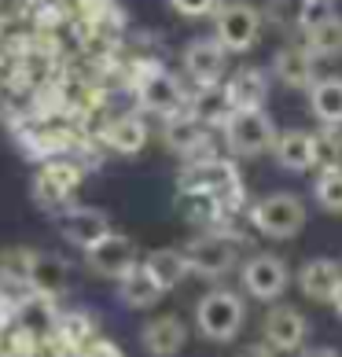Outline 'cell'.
Segmentation results:
<instances>
[{"label":"cell","mask_w":342,"mask_h":357,"mask_svg":"<svg viewBox=\"0 0 342 357\" xmlns=\"http://www.w3.org/2000/svg\"><path fill=\"white\" fill-rule=\"evenodd\" d=\"M243 317H247L243 298L228 287H214L195 302V328L210 342H232L243 328Z\"/></svg>","instance_id":"cell-1"},{"label":"cell","mask_w":342,"mask_h":357,"mask_svg":"<svg viewBox=\"0 0 342 357\" xmlns=\"http://www.w3.org/2000/svg\"><path fill=\"white\" fill-rule=\"evenodd\" d=\"M251 225L269 236V240H295L306 225V206L295 192H272L261 195V199L251 206Z\"/></svg>","instance_id":"cell-2"},{"label":"cell","mask_w":342,"mask_h":357,"mask_svg":"<svg viewBox=\"0 0 342 357\" xmlns=\"http://www.w3.org/2000/svg\"><path fill=\"white\" fill-rule=\"evenodd\" d=\"M261 22L265 15L247 4V0H232V4H217L214 11V37L225 52H251L261 41Z\"/></svg>","instance_id":"cell-3"},{"label":"cell","mask_w":342,"mask_h":357,"mask_svg":"<svg viewBox=\"0 0 342 357\" xmlns=\"http://www.w3.org/2000/svg\"><path fill=\"white\" fill-rule=\"evenodd\" d=\"M221 129H225L228 151L240 158H258V155L272 151V140L280 133L265 111H232Z\"/></svg>","instance_id":"cell-4"},{"label":"cell","mask_w":342,"mask_h":357,"mask_svg":"<svg viewBox=\"0 0 342 357\" xmlns=\"http://www.w3.org/2000/svg\"><path fill=\"white\" fill-rule=\"evenodd\" d=\"M180 255H184V261H188V269L206 276V280H217V276L235 269V243L221 232L195 236L188 247H180Z\"/></svg>","instance_id":"cell-5"},{"label":"cell","mask_w":342,"mask_h":357,"mask_svg":"<svg viewBox=\"0 0 342 357\" xmlns=\"http://www.w3.org/2000/svg\"><path fill=\"white\" fill-rule=\"evenodd\" d=\"M85 266L96 273V276H107V280H122V276L140 266V255H137V240L125 232H107L100 243H92L85 250Z\"/></svg>","instance_id":"cell-6"},{"label":"cell","mask_w":342,"mask_h":357,"mask_svg":"<svg viewBox=\"0 0 342 357\" xmlns=\"http://www.w3.org/2000/svg\"><path fill=\"white\" fill-rule=\"evenodd\" d=\"M240 280L251 298L276 302L287 291V284H291V269H287V261L280 255H254V258H247Z\"/></svg>","instance_id":"cell-7"},{"label":"cell","mask_w":342,"mask_h":357,"mask_svg":"<svg viewBox=\"0 0 342 357\" xmlns=\"http://www.w3.org/2000/svg\"><path fill=\"white\" fill-rule=\"evenodd\" d=\"M184 74L195 85H221L228 74V52L217 45V37H195L184 45Z\"/></svg>","instance_id":"cell-8"},{"label":"cell","mask_w":342,"mask_h":357,"mask_svg":"<svg viewBox=\"0 0 342 357\" xmlns=\"http://www.w3.org/2000/svg\"><path fill=\"white\" fill-rule=\"evenodd\" d=\"M180 192H206L225 206L228 195H240V174H235V166L225 162V158H206V162L192 166L180 177Z\"/></svg>","instance_id":"cell-9"},{"label":"cell","mask_w":342,"mask_h":357,"mask_svg":"<svg viewBox=\"0 0 342 357\" xmlns=\"http://www.w3.org/2000/svg\"><path fill=\"white\" fill-rule=\"evenodd\" d=\"M261 335H265V347L276 354H295L306 347L309 324L295 306H272L265 313V324H261Z\"/></svg>","instance_id":"cell-10"},{"label":"cell","mask_w":342,"mask_h":357,"mask_svg":"<svg viewBox=\"0 0 342 357\" xmlns=\"http://www.w3.org/2000/svg\"><path fill=\"white\" fill-rule=\"evenodd\" d=\"M56 221H59L63 240L81 247V250H88L92 243H100L103 236L111 232V218H107V210H100V206H67Z\"/></svg>","instance_id":"cell-11"},{"label":"cell","mask_w":342,"mask_h":357,"mask_svg":"<svg viewBox=\"0 0 342 357\" xmlns=\"http://www.w3.org/2000/svg\"><path fill=\"white\" fill-rule=\"evenodd\" d=\"M140 96V107L159 114V118H173V114H184V103H188V96H184V85L177 82L173 74L166 70H155L140 82L137 89Z\"/></svg>","instance_id":"cell-12"},{"label":"cell","mask_w":342,"mask_h":357,"mask_svg":"<svg viewBox=\"0 0 342 357\" xmlns=\"http://www.w3.org/2000/svg\"><path fill=\"white\" fill-rule=\"evenodd\" d=\"M221 89H225V100H228L232 111H265V100H269L265 70L243 67V70H235L228 82H221Z\"/></svg>","instance_id":"cell-13"},{"label":"cell","mask_w":342,"mask_h":357,"mask_svg":"<svg viewBox=\"0 0 342 357\" xmlns=\"http://www.w3.org/2000/svg\"><path fill=\"white\" fill-rule=\"evenodd\" d=\"M272 77L287 89H309L317 82V56L306 45H287L272 56Z\"/></svg>","instance_id":"cell-14"},{"label":"cell","mask_w":342,"mask_h":357,"mask_svg":"<svg viewBox=\"0 0 342 357\" xmlns=\"http://www.w3.org/2000/svg\"><path fill=\"white\" fill-rule=\"evenodd\" d=\"M81 166L74 162H48L41 174H37L33 181V195L41 206H52V203H63L70 199V195L77 192V184H81Z\"/></svg>","instance_id":"cell-15"},{"label":"cell","mask_w":342,"mask_h":357,"mask_svg":"<svg viewBox=\"0 0 342 357\" xmlns=\"http://www.w3.org/2000/svg\"><path fill=\"white\" fill-rule=\"evenodd\" d=\"M140 342L151 357H177L184 350V342H188V328H184L180 317L162 313V317H155V321L143 324Z\"/></svg>","instance_id":"cell-16"},{"label":"cell","mask_w":342,"mask_h":357,"mask_svg":"<svg viewBox=\"0 0 342 357\" xmlns=\"http://www.w3.org/2000/svg\"><path fill=\"white\" fill-rule=\"evenodd\" d=\"M272 158L280 162V169L287 174H306V169L317 166V155H313V133L309 129H283L272 140Z\"/></svg>","instance_id":"cell-17"},{"label":"cell","mask_w":342,"mask_h":357,"mask_svg":"<svg viewBox=\"0 0 342 357\" xmlns=\"http://www.w3.org/2000/svg\"><path fill=\"white\" fill-rule=\"evenodd\" d=\"M70 284V266L56 255H41V250H33V261H30V295H41V298H52L56 302L63 291Z\"/></svg>","instance_id":"cell-18"},{"label":"cell","mask_w":342,"mask_h":357,"mask_svg":"<svg viewBox=\"0 0 342 357\" xmlns=\"http://www.w3.org/2000/svg\"><path fill=\"white\" fill-rule=\"evenodd\" d=\"M339 284H342V269L332 258H313L298 269V287H302V295L313 298V302H332Z\"/></svg>","instance_id":"cell-19"},{"label":"cell","mask_w":342,"mask_h":357,"mask_svg":"<svg viewBox=\"0 0 342 357\" xmlns=\"http://www.w3.org/2000/svg\"><path fill=\"white\" fill-rule=\"evenodd\" d=\"M306 48L313 56L324 59H339L342 56V15L335 11H324V15L306 22Z\"/></svg>","instance_id":"cell-20"},{"label":"cell","mask_w":342,"mask_h":357,"mask_svg":"<svg viewBox=\"0 0 342 357\" xmlns=\"http://www.w3.org/2000/svg\"><path fill=\"white\" fill-rule=\"evenodd\" d=\"M184 114H192L199 126H225V118L232 114L228 100H225V89L221 85H195V96H188L184 103Z\"/></svg>","instance_id":"cell-21"},{"label":"cell","mask_w":342,"mask_h":357,"mask_svg":"<svg viewBox=\"0 0 342 357\" xmlns=\"http://www.w3.org/2000/svg\"><path fill=\"white\" fill-rule=\"evenodd\" d=\"M309 111L320 126L342 129V77H317L309 89Z\"/></svg>","instance_id":"cell-22"},{"label":"cell","mask_w":342,"mask_h":357,"mask_svg":"<svg viewBox=\"0 0 342 357\" xmlns=\"http://www.w3.org/2000/svg\"><path fill=\"white\" fill-rule=\"evenodd\" d=\"M162 295L166 291L151 280V273L143 266H133L122 280H118V298H122V306H129V310H151Z\"/></svg>","instance_id":"cell-23"},{"label":"cell","mask_w":342,"mask_h":357,"mask_svg":"<svg viewBox=\"0 0 342 357\" xmlns=\"http://www.w3.org/2000/svg\"><path fill=\"white\" fill-rule=\"evenodd\" d=\"M140 266L151 273V280L159 284L162 291H173V287L184 280V276L192 273L188 261H184V255H180L177 247H159V250H151V255L143 258Z\"/></svg>","instance_id":"cell-24"},{"label":"cell","mask_w":342,"mask_h":357,"mask_svg":"<svg viewBox=\"0 0 342 357\" xmlns=\"http://www.w3.org/2000/svg\"><path fill=\"white\" fill-rule=\"evenodd\" d=\"M166 144L180 155H192V151H203V144H210L206 137V126H199L192 114H173L166 118Z\"/></svg>","instance_id":"cell-25"},{"label":"cell","mask_w":342,"mask_h":357,"mask_svg":"<svg viewBox=\"0 0 342 357\" xmlns=\"http://www.w3.org/2000/svg\"><path fill=\"white\" fill-rule=\"evenodd\" d=\"M148 144V126L140 122V114H122L107 126V148L118 155H137Z\"/></svg>","instance_id":"cell-26"},{"label":"cell","mask_w":342,"mask_h":357,"mask_svg":"<svg viewBox=\"0 0 342 357\" xmlns=\"http://www.w3.org/2000/svg\"><path fill=\"white\" fill-rule=\"evenodd\" d=\"M22 332L30 339H45V335H56V324H59V313L52 306V298H41V295H30L22 302Z\"/></svg>","instance_id":"cell-27"},{"label":"cell","mask_w":342,"mask_h":357,"mask_svg":"<svg viewBox=\"0 0 342 357\" xmlns=\"http://www.w3.org/2000/svg\"><path fill=\"white\" fill-rule=\"evenodd\" d=\"M313 0H269L265 19L280 30H306V22L313 19Z\"/></svg>","instance_id":"cell-28"},{"label":"cell","mask_w":342,"mask_h":357,"mask_svg":"<svg viewBox=\"0 0 342 357\" xmlns=\"http://www.w3.org/2000/svg\"><path fill=\"white\" fill-rule=\"evenodd\" d=\"M313 155L320 169H342V129L339 126H320L313 133Z\"/></svg>","instance_id":"cell-29"},{"label":"cell","mask_w":342,"mask_h":357,"mask_svg":"<svg viewBox=\"0 0 342 357\" xmlns=\"http://www.w3.org/2000/svg\"><path fill=\"white\" fill-rule=\"evenodd\" d=\"M313 199L324 214H342V169H320L313 181Z\"/></svg>","instance_id":"cell-30"},{"label":"cell","mask_w":342,"mask_h":357,"mask_svg":"<svg viewBox=\"0 0 342 357\" xmlns=\"http://www.w3.org/2000/svg\"><path fill=\"white\" fill-rule=\"evenodd\" d=\"M92 332H96V324H92L88 313H67V317H59V324H56L59 342H67V347L77 350V354H81V347L92 342Z\"/></svg>","instance_id":"cell-31"},{"label":"cell","mask_w":342,"mask_h":357,"mask_svg":"<svg viewBox=\"0 0 342 357\" xmlns=\"http://www.w3.org/2000/svg\"><path fill=\"white\" fill-rule=\"evenodd\" d=\"M30 261H33V250H26V247L0 250V280L11 287H26V280H30Z\"/></svg>","instance_id":"cell-32"},{"label":"cell","mask_w":342,"mask_h":357,"mask_svg":"<svg viewBox=\"0 0 342 357\" xmlns=\"http://www.w3.org/2000/svg\"><path fill=\"white\" fill-rule=\"evenodd\" d=\"M180 210L199 225H214L221 218V199H214L206 192H180Z\"/></svg>","instance_id":"cell-33"},{"label":"cell","mask_w":342,"mask_h":357,"mask_svg":"<svg viewBox=\"0 0 342 357\" xmlns=\"http://www.w3.org/2000/svg\"><path fill=\"white\" fill-rule=\"evenodd\" d=\"M184 19H203V15H214L221 0H169Z\"/></svg>","instance_id":"cell-34"},{"label":"cell","mask_w":342,"mask_h":357,"mask_svg":"<svg viewBox=\"0 0 342 357\" xmlns=\"http://www.w3.org/2000/svg\"><path fill=\"white\" fill-rule=\"evenodd\" d=\"M81 357H125V354L118 350L114 342H107V339H92L88 347H81Z\"/></svg>","instance_id":"cell-35"},{"label":"cell","mask_w":342,"mask_h":357,"mask_svg":"<svg viewBox=\"0 0 342 357\" xmlns=\"http://www.w3.org/2000/svg\"><path fill=\"white\" fill-rule=\"evenodd\" d=\"M235 357H276V350H269L265 342H254V347H243Z\"/></svg>","instance_id":"cell-36"},{"label":"cell","mask_w":342,"mask_h":357,"mask_svg":"<svg viewBox=\"0 0 342 357\" xmlns=\"http://www.w3.org/2000/svg\"><path fill=\"white\" fill-rule=\"evenodd\" d=\"M302 357H342L335 347H313V350H302Z\"/></svg>","instance_id":"cell-37"},{"label":"cell","mask_w":342,"mask_h":357,"mask_svg":"<svg viewBox=\"0 0 342 357\" xmlns=\"http://www.w3.org/2000/svg\"><path fill=\"white\" fill-rule=\"evenodd\" d=\"M332 306H335V313L342 317V284L335 287V295H332Z\"/></svg>","instance_id":"cell-38"},{"label":"cell","mask_w":342,"mask_h":357,"mask_svg":"<svg viewBox=\"0 0 342 357\" xmlns=\"http://www.w3.org/2000/svg\"><path fill=\"white\" fill-rule=\"evenodd\" d=\"M320 4H335V0H313V8H320Z\"/></svg>","instance_id":"cell-39"}]
</instances>
